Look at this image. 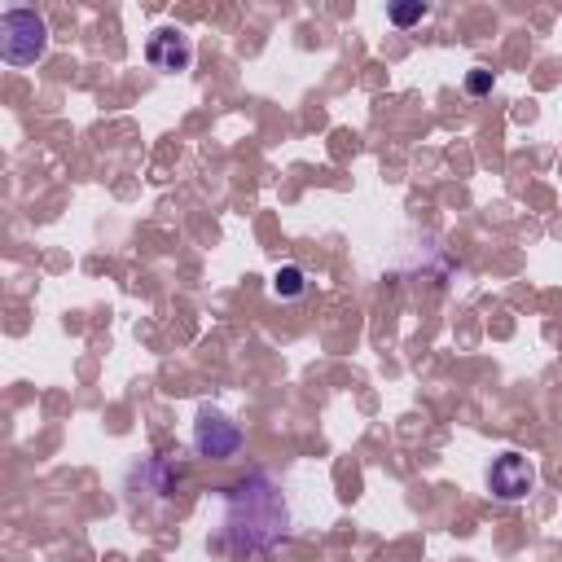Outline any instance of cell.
Returning <instances> with one entry per match:
<instances>
[{"instance_id":"obj_9","label":"cell","mask_w":562,"mask_h":562,"mask_svg":"<svg viewBox=\"0 0 562 562\" xmlns=\"http://www.w3.org/2000/svg\"><path fill=\"white\" fill-rule=\"evenodd\" d=\"M465 92H470V97L492 92V70H470V75H465Z\"/></svg>"},{"instance_id":"obj_7","label":"cell","mask_w":562,"mask_h":562,"mask_svg":"<svg viewBox=\"0 0 562 562\" xmlns=\"http://www.w3.org/2000/svg\"><path fill=\"white\" fill-rule=\"evenodd\" d=\"M312 290V281H307V272L299 268V263H281L277 272H272V294L281 299V303H290V299H303Z\"/></svg>"},{"instance_id":"obj_3","label":"cell","mask_w":562,"mask_h":562,"mask_svg":"<svg viewBox=\"0 0 562 562\" xmlns=\"http://www.w3.org/2000/svg\"><path fill=\"white\" fill-rule=\"evenodd\" d=\"M241 443H246V430L233 422V417H224L220 408H198V422H193V448H198V457H211V461H228V457H237L241 452Z\"/></svg>"},{"instance_id":"obj_2","label":"cell","mask_w":562,"mask_h":562,"mask_svg":"<svg viewBox=\"0 0 562 562\" xmlns=\"http://www.w3.org/2000/svg\"><path fill=\"white\" fill-rule=\"evenodd\" d=\"M48 53V22L35 9H4L0 18V57L9 66H35Z\"/></svg>"},{"instance_id":"obj_1","label":"cell","mask_w":562,"mask_h":562,"mask_svg":"<svg viewBox=\"0 0 562 562\" xmlns=\"http://www.w3.org/2000/svg\"><path fill=\"white\" fill-rule=\"evenodd\" d=\"M290 531V496L272 470H250L220 496V540L233 558H272Z\"/></svg>"},{"instance_id":"obj_4","label":"cell","mask_w":562,"mask_h":562,"mask_svg":"<svg viewBox=\"0 0 562 562\" xmlns=\"http://www.w3.org/2000/svg\"><path fill=\"white\" fill-rule=\"evenodd\" d=\"M531 487H536V470H531V461L522 452L509 448V452L492 457V465H487V492L496 501H522V496H531Z\"/></svg>"},{"instance_id":"obj_8","label":"cell","mask_w":562,"mask_h":562,"mask_svg":"<svg viewBox=\"0 0 562 562\" xmlns=\"http://www.w3.org/2000/svg\"><path fill=\"white\" fill-rule=\"evenodd\" d=\"M426 13H430V4H426V0H408V4H391V9H386L391 26H413V22H422Z\"/></svg>"},{"instance_id":"obj_6","label":"cell","mask_w":562,"mask_h":562,"mask_svg":"<svg viewBox=\"0 0 562 562\" xmlns=\"http://www.w3.org/2000/svg\"><path fill=\"white\" fill-rule=\"evenodd\" d=\"M145 487V492H154L158 501H171L180 487H184V470H176V461H167V457H149V461H140V465H132V487Z\"/></svg>"},{"instance_id":"obj_5","label":"cell","mask_w":562,"mask_h":562,"mask_svg":"<svg viewBox=\"0 0 562 562\" xmlns=\"http://www.w3.org/2000/svg\"><path fill=\"white\" fill-rule=\"evenodd\" d=\"M145 61H149L154 70H162V75H180V70H189V61H193V40H189L180 26H158V31H149V40H145Z\"/></svg>"}]
</instances>
